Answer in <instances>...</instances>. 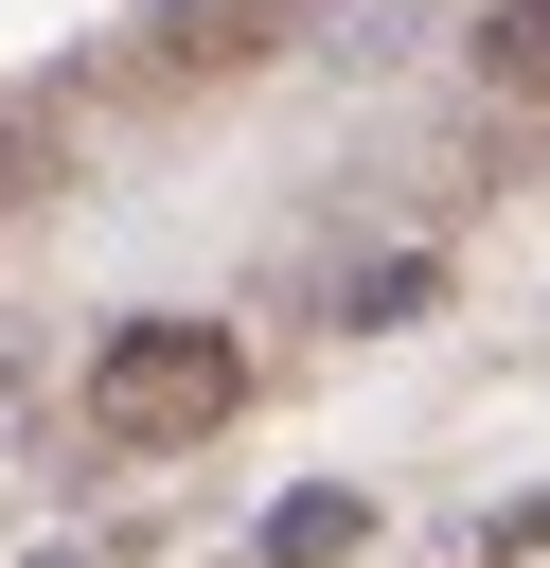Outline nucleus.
I'll return each mask as SVG.
<instances>
[{"label":"nucleus","instance_id":"20e7f679","mask_svg":"<svg viewBox=\"0 0 550 568\" xmlns=\"http://www.w3.org/2000/svg\"><path fill=\"white\" fill-rule=\"evenodd\" d=\"M461 53H479V89H497V106H550V0H479V36H461Z\"/></svg>","mask_w":550,"mask_h":568},{"label":"nucleus","instance_id":"7ed1b4c3","mask_svg":"<svg viewBox=\"0 0 550 568\" xmlns=\"http://www.w3.org/2000/svg\"><path fill=\"white\" fill-rule=\"evenodd\" d=\"M355 532H373V497H355V479H302V497H266V568H337Z\"/></svg>","mask_w":550,"mask_h":568},{"label":"nucleus","instance_id":"f03ea898","mask_svg":"<svg viewBox=\"0 0 550 568\" xmlns=\"http://www.w3.org/2000/svg\"><path fill=\"white\" fill-rule=\"evenodd\" d=\"M266 18H284V0H160L142 53H160V71H231V53H266Z\"/></svg>","mask_w":550,"mask_h":568},{"label":"nucleus","instance_id":"f257e3e1","mask_svg":"<svg viewBox=\"0 0 550 568\" xmlns=\"http://www.w3.org/2000/svg\"><path fill=\"white\" fill-rule=\"evenodd\" d=\"M248 390L231 320H106L89 337V444H213Z\"/></svg>","mask_w":550,"mask_h":568}]
</instances>
